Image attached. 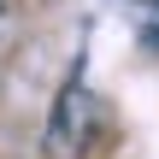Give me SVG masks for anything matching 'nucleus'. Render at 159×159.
<instances>
[{
	"instance_id": "1",
	"label": "nucleus",
	"mask_w": 159,
	"mask_h": 159,
	"mask_svg": "<svg viewBox=\"0 0 159 159\" xmlns=\"http://www.w3.org/2000/svg\"><path fill=\"white\" fill-rule=\"evenodd\" d=\"M100 130H106V100H100L83 77H71V83L53 94V106H47L41 159H89L94 142H100Z\"/></svg>"
},
{
	"instance_id": "2",
	"label": "nucleus",
	"mask_w": 159,
	"mask_h": 159,
	"mask_svg": "<svg viewBox=\"0 0 159 159\" xmlns=\"http://www.w3.org/2000/svg\"><path fill=\"white\" fill-rule=\"evenodd\" d=\"M142 41H148V47H159V6H153V18H148V30H142Z\"/></svg>"
},
{
	"instance_id": "3",
	"label": "nucleus",
	"mask_w": 159,
	"mask_h": 159,
	"mask_svg": "<svg viewBox=\"0 0 159 159\" xmlns=\"http://www.w3.org/2000/svg\"><path fill=\"white\" fill-rule=\"evenodd\" d=\"M142 6H159V0H142Z\"/></svg>"
}]
</instances>
